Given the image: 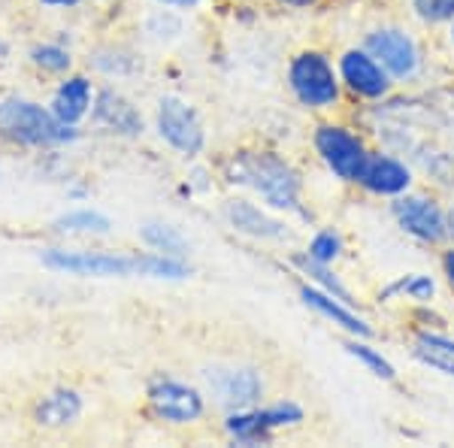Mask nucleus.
I'll list each match as a JSON object with an SVG mask.
<instances>
[{
	"label": "nucleus",
	"instance_id": "f257e3e1",
	"mask_svg": "<svg viewBox=\"0 0 454 448\" xmlns=\"http://www.w3.org/2000/svg\"><path fill=\"white\" fill-rule=\"evenodd\" d=\"M46 267L70 276H94V279H128V276H149V279H185L192 276L188 261L170 258L160 252H79V248H49L43 255Z\"/></svg>",
	"mask_w": 454,
	"mask_h": 448
},
{
	"label": "nucleus",
	"instance_id": "f03ea898",
	"mask_svg": "<svg viewBox=\"0 0 454 448\" xmlns=\"http://www.w3.org/2000/svg\"><path fill=\"white\" fill-rule=\"evenodd\" d=\"M227 182L233 185H246L254 194H261V200L270 209H285L294 212L300 209V173L291 167V161H285L276 152L267 149H252V152H233V158L224 167Z\"/></svg>",
	"mask_w": 454,
	"mask_h": 448
},
{
	"label": "nucleus",
	"instance_id": "7ed1b4c3",
	"mask_svg": "<svg viewBox=\"0 0 454 448\" xmlns=\"http://www.w3.org/2000/svg\"><path fill=\"white\" fill-rule=\"evenodd\" d=\"M0 134L19 145H64L73 143L79 130L34 100L6 98L0 100Z\"/></svg>",
	"mask_w": 454,
	"mask_h": 448
},
{
	"label": "nucleus",
	"instance_id": "20e7f679",
	"mask_svg": "<svg viewBox=\"0 0 454 448\" xmlns=\"http://www.w3.org/2000/svg\"><path fill=\"white\" fill-rule=\"evenodd\" d=\"M288 88L306 109H331L340 104L342 83L333 61L318 49H303L288 64Z\"/></svg>",
	"mask_w": 454,
	"mask_h": 448
},
{
	"label": "nucleus",
	"instance_id": "39448f33",
	"mask_svg": "<svg viewBox=\"0 0 454 448\" xmlns=\"http://www.w3.org/2000/svg\"><path fill=\"white\" fill-rule=\"evenodd\" d=\"M312 145L336 179L357 185V179H361V173H364V164H367V158H370V149L361 134H355L346 124H318L312 134Z\"/></svg>",
	"mask_w": 454,
	"mask_h": 448
},
{
	"label": "nucleus",
	"instance_id": "423d86ee",
	"mask_svg": "<svg viewBox=\"0 0 454 448\" xmlns=\"http://www.w3.org/2000/svg\"><path fill=\"white\" fill-rule=\"evenodd\" d=\"M303 421V409L294 400H279L270 403V406H248V409H233L224 421V430L233 443L239 445H258L270 443L276 430L282 428H294Z\"/></svg>",
	"mask_w": 454,
	"mask_h": 448
},
{
	"label": "nucleus",
	"instance_id": "0eeeda50",
	"mask_svg": "<svg viewBox=\"0 0 454 448\" xmlns=\"http://www.w3.org/2000/svg\"><path fill=\"white\" fill-rule=\"evenodd\" d=\"M158 137L170 145L173 152L185 158H197L207 149V128H203L197 109L182 98H167L158 100V115H155Z\"/></svg>",
	"mask_w": 454,
	"mask_h": 448
},
{
	"label": "nucleus",
	"instance_id": "6e6552de",
	"mask_svg": "<svg viewBox=\"0 0 454 448\" xmlns=\"http://www.w3.org/2000/svg\"><path fill=\"white\" fill-rule=\"evenodd\" d=\"M152 415L167 424H194L207 413V400L194 385H185L170 376H155L145 391Z\"/></svg>",
	"mask_w": 454,
	"mask_h": 448
},
{
	"label": "nucleus",
	"instance_id": "1a4fd4ad",
	"mask_svg": "<svg viewBox=\"0 0 454 448\" xmlns=\"http://www.w3.org/2000/svg\"><path fill=\"white\" fill-rule=\"evenodd\" d=\"M391 212L397 218V224L409 237H415L419 242H427V246H439V242L449 240V218H445V209L439 207L434 197L424 194H400L394 197Z\"/></svg>",
	"mask_w": 454,
	"mask_h": 448
},
{
	"label": "nucleus",
	"instance_id": "9d476101",
	"mask_svg": "<svg viewBox=\"0 0 454 448\" xmlns=\"http://www.w3.org/2000/svg\"><path fill=\"white\" fill-rule=\"evenodd\" d=\"M364 49L382 64L387 76L400 79V83L412 79L421 70L419 43L400 28H376V31H370L364 36Z\"/></svg>",
	"mask_w": 454,
	"mask_h": 448
},
{
	"label": "nucleus",
	"instance_id": "9b49d317",
	"mask_svg": "<svg viewBox=\"0 0 454 448\" xmlns=\"http://www.w3.org/2000/svg\"><path fill=\"white\" fill-rule=\"evenodd\" d=\"M336 70H340L342 88H348V91L355 94V98H361V100H385L387 94H391V88H394L387 70L364 46L342 52Z\"/></svg>",
	"mask_w": 454,
	"mask_h": 448
},
{
	"label": "nucleus",
	"instance_id": "f8f14e48",
	"mask_svg": "<svg viewBox=\"0 0 454 448\" xmlns=\"http://www.w3.org/2000/svg\"><path fill=\"white\" fill-rule=\"evenodd\" d=\"M212 391L218 394V400L227 409H248L258 406L263 397V379L258 376V370L252 366H218V370L207 373Z\"/></svg>",
	"mask_w": 454,
	"mask_h": 448
},
{
	"label": "nucleus",
	"instance_id": "ddd939ff",
	"mask_svg": "<svg viewBox=\"0 0 454 448\" xmlns=\"http://www.w3.org/2000/svg\"><path fill=\"white\" fill-rule=\"evenodd\" d=\"M357 185L376 197H400L412 188V170L400 158L385 155V152H370Z\"/></svg>",
	"mask_w": 454,
	"mask_h": 448
},
{
	"label": "nucleus",
	"instance_id": "4468645a",
	"mask_svg": "<svg viewBox=\"0 0 454 448\" xmlns=\"http://www.w3.org/2000/svg\"><path fill=\"white\" fill-rule=\"evenodd\" d=\"M91 113L100 128L113 130V134H119V137H140L143 134L140 109L130 104L121 91H115V88H104V91L94 94Z\"/></svg>",
	"mask_w": 454,
	"mask_h": 448
},
{
	"label": "nucleus",
	"instance_id": "2eb2a0df",
	"mask_svg": "<svg viewBox=\"0 0 454 448\" xmlns=\"http://www.w3.org/2000/svg\"><path fill=\"white\" fill-rule=\"evenodd\" d=\"M224 218L227 224L237 233H246L252 240H285L288 231L279 218H273L267 209H261L258 203L243 200V197H233V200L224 203Z\"/></svg>",
	"mask_w": 454,
	"mask_h": 448
},
{
	"label": "nucleus",
	"instance_id": "dca6fc26",
	"mask_svg": "<svg viewBox=\"0 0 454 448\" xmlns=\"http://www.w3.org/2000/svg\"><path fill=\"white\" fill-rule=\"evenodd\" d=\"M300 300H303L309 310L318 312L321 318H327V321H333L336 327H342L346 334L361 336V340L372 336V327L351 310V303H342L340 297L327 294L325 288H318V285H300Z\"/></svg>",
	"mask_w": 454,
	"mask_h": 448
},
{
	"label": "nucleus",
	"instance_id": "f3484780",
	"mask_svg": "<svg viewBox=\"0 0 454 448\" xmlns=\"http://www.w3.org/2000/svg\"><path fill=\"white\" fill-rule=\"evenodd\" d=\"M79 415H82V397H79V391H73V388H55L34 409V421L49 430L67 428Z\"/></svg>",
	"mask_w": 454,
	"mask_h": 448
},
{
	"label": "nucleus",
	"instance_id": "a211bd4d",
	"mask_svg": "<svg viewBox=\"0 0 454 448\" xmlns=\"http://www.w3.org/2000/svg\"><path fill=\"white\" fill-rule=\"evenodd\" d=\"M91 104H94V91H91V83L85 76H70L58 85L55 98H52V113L58 115L61 122L67 124H79L91 113Z\"/></svg>",
	"mask_w": 454,
	"mask_h": 448
},
{
	"label": "nucleus",
	"instance_id": "6ab92c4d",
	"mask_svg": "<svg viewBox=\"0 0 454 448\" xmlns=\"http://www.w3.org/2000/svg\"><path fill=\"white\" fill-rule=\"evenodd\" d=\"M140 237L152 252L170 255V258H179V261L188 258V240L182 237L179 227L164 224V222H145L140 227Z\"/></svg>",
	"mask_w": 454,
	"mask_h": 448
},
{
	"label": "nucleus",
	"instance_id": "aec40b11",
	"mask_svg": "<svg viewBox=\"0 0 454 448\" xmlns=\"http://www.w3.org/2000/svg\"><path fill=\"white\" fill-rule=\"evenodd\" d=\"M58 233H76V237H104L113 231V222L98 209H73L55 222Z\"/></svg>",
	"mask_w": 454,
	"mask_h": 448
},
{
	"label": "nucleus",
	"instance_id": "412c9836",
	"mask_svg": "<svg viewBox=\"0 0 454 448\" xmlns=\"http://www.w3.org/2000/svg\"><path fill=\"white\" fill-rule=\"evenodd\" d=\"M294 267L303 273L306 279H312L318 288H325L327 294H333V297H340L342 303H351L355 306V297L348 294V288L346 285L336 279V273L331 270V263H321V261H315V258H309V255H294Z\"/></svg>",
	"mask_w": 454,
	"mask_h": 448
},
{
	"label": "nucleus",
	"instance_id": "4be33fe9",
	"mask_svg": "<svg viewBox=\"0 0 454 448\" xmlns=\"http://www.w3.org/2000/svg\"><path fill=\"white\" fill-rule=\"evenodd\" d=\"M346 351H348L351 358H357V361H361L364 366H367L372 376H379V379H385V381L397 379V370H394V364L387 361V358L379 349H372L367 340H361V336H351V340L346 342Z\"/></svg>",
	"mask_w": 454,
	"mask_h": 448
},
{
	"label": "nucleus",
	"instance_id": "5701e85b",
	"mask_svg": "<svg viewBox=\"0 0 454 448\" xmlns=\"http://www.w3.org/2000/svg\"><path fill=\"white\" fill-rule=\"evenodd\" d=\"M31 61L40 70L46 73H67L70 70V52L64 46H55V43H43V46L31 49Z\"/></svg>",
	"mask_w": 454,
	"mask_h": 448
},
{
	"label": "nucleus",
	"instance_id": "b1692460",
	"mask_svg": "<svg viewBox=\"0 0 454 448\" xmlns=\"http://www.w3.org/2000/svg\"><path fill=\"white\" fill-rule=\"evenodd\" d=\"M424 25H445L454 21V0H409Z\"/></svg>",
	"mask_w": 454,
	"mask_h": 448
},
{
	"label": "nucleus",
	"instance_id": "393cba45",
	"mask_svg": "<svg viewBox=\"0 0 454 448\" xmlns=\"http://www.w3.org/2000/svg\"><path fill=\"white\" fill-rule=\"evenodd\" d=\"M391 294H406V297H412V300H430L436 294V285H434V279H430V276L409 273V276H403L397 285H391L382 297H391Z\"/></svg>",
	"mask_w": 454,
	"mask_h": 448
},
{
	"label": "nucleus",
	"instance_id": "a878e982",
	"mask_svg": "<svg viewBox=\"0 0 454 448\" xmlns=\"http://www.w3.org/2000/svg\"><path fill=\"white\" fill-rule=\"evenodd\" d=\"M340 252H342V240H340V233H333V231L315 233L309 248H306L309 258L321 261V263H331V267H333V261L340 258Z\"/></svg>",
	"mask_w": 454,
	"mask_h": 448
},
{
	"label": "nucleus",
	"instance_id": "bb28decb",
	"mask_svg": "<svg viewBox=\"0 0 454 448\" xmlns=\"http://www.w3.org/2000/svg\"><path fill=\"white\" fill-rule=\"evenodd\" d=\"M415 358H419L421 364L434 366V370L445 373V376L454 379V351L434 349V345H415Z\"/></svg>",
	"mask_w": 454,
	"mask_h": 448
},
{
	"label": "nucleus",
	"instance_id": "cd10ccee",
	"mask_svg": "<svg viewBox=\"0 0 454 448\" xmlns=\"http://www.w3.org/2000/svg\"><path fill=\"white\" fill-rule=\"evenodd\" d=\"M442 273L449 279V288L454 291V248H449V252L442 255Z\"/></svg>",
	"mask_w": 454,
	"mask_h": 448
},
{
	"label": "nucleus",
	"instance_id": "c85d7f7f",
	"mask_svg": "<svg viewBox=\"0 0 454 448\" xmlns=\"http://www.w3.org/2000/svg\"><path fill=\"white\" fill-rule=\"evenodd\" d=\"M279 6H291V10H309V6H315L318 0H276Z\"/></svg>",
	"mask_w": 454,
	"mask_h": 448
},
{
	"label": "nucleus",
	"instance_id": "c756f323",
	"mask_svg": "<svg viewBox=\"0 0 454 448\" xmlns=\"http://www.w3.org/2000/svg\"><path fill=\"white\" fill-rule=\"evenodd\" d=\"M158 4H164V6H179V10H192V6L203 4V0H158Z\"/></svg>",
	"mask_w": 454,
	"mask_h": 448
},
{
	"label": "nucleus",
	"instance_id": "7c9ffc66",
	"mask_svg": "<svg viewBox=\"0 0 454 448\" xmlns=\"http://www.w3.org/2000/svg\"><path fill=\"white\" fill-rule=\"evenodd\" d=\"M40 4H46V6H76L79 0H40Z\"/></svg>",
	"mask_w": 454,
	"mask_h": 448
},
{
	"label": "nucleus",
	"instance_id": "2f4dec72",
	"mask_svg": "<svg viewBox=\"0 0 454 448\" xmlns=\"http://www.w3.org/2000/svg\"><path fill=\"white\" fill-rule=\"evenodd\" d=\"M445 218H449V240H454V207L445 212Z\"/></svg>",
	"mask_w": 454,
	"mask_h": 448
},
{
	"label": "nucleus",
	"instance_id": "473e14b6",
	"mask_svg": "<svg viewBox=\"0 0 454 448\" xmlns=\"http://www.w3.org/2000/svg\"><path fill=\"white\" fill-rule=\"evenodd\" d=\"M6 52H10V46H6V43L0 40V58H6Z\"/></svg>",
	"mask_w": 454,
	"mask_h": 448
},
{
	"label": "nucleus",
	"instance_id": "72a5a7b5",
	"mask_svg": "<svg viewBox=\"0 0 454 448\" xmlns=\"http://www.w3.org/2000/svg\"><path fill=\"white\" fill-rule=\"evenodd\" d=\"M449 36H451V43H454V21H451V28H449Z\"/></svg>",
	"mask_w": 454,
	"mask_h": 448
}]
</instances>
